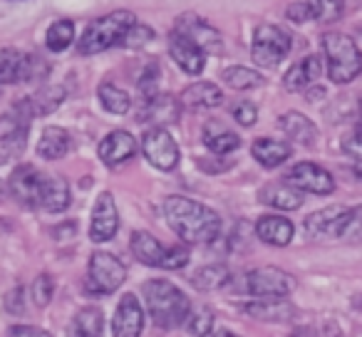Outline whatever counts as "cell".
I'll return each mask as SVG.
<instances>
[{
  "mask_svg": "<svg viewBox=\"0 0 362 337\" xmlns=\"http://www.w3.org/2000/svg\"><path fill=\"white\" fill-rule=\"evenodd\" d=\"M164 216L171 231L184 243H211L221 233V218L214 208L187 196H169L164 201Z\"/></svg>",
  "mask_w": 362,
  "mask_h": 337,
  "instance_id": "obj_1",
  "label": "cell"
},
{
  "mask_svg": "<svg viewBox=\"0 0 362 337\" xmlns=\"http://www.w3.org/2000/svg\"><path fill=\"white\" fill-rule=\"evenodd\" d=\"M141 292H144L151 320L159 330H174V327L184 325L192 315V300L187 297V292H181L174 283L164 280V278L146 280Z\"/></svg>",
  "mask_w": 362,
  "mask_h": 337,
  "instance_id": "obj_2",
  "label": "cell"
},
{
  "mask_svg": "<svg viewBox=\"0 0 362 337\" xmlns=\"http://www.w3.org/2000/svg\"><path fill=\"white\" fill-rule=\"evenodd\" d=\"M134 23L136 18L129 11H115L110 16L97 18L77 40V52L80 55H97V52H105L115 45H124L127 32Z\"/></svg>",
  "mask_w": 362,
  "mask_h": 337,
  "instance_id": "obj_3",
  "label": "cell"
},
{
  "mask_svg": "<svg viewBox=\"0 0 362 337\" xmlns=\"http://www.w3.org/2000/svg\"><path fill=\"white\" fill-rule=\"evenodd\" d=\"M322 52L327 60V77L335 85H347L362 72V50L345 32L322 35Z\"/></svg>",
  "mask_w": 362,
  "mask_h": 337,
  "instance_id": "obj_4",
  "label": "cell"
},
{
  "mask_svg": "<svg viewBox=\"0 0 362 337\" xmlns=\"http://www.w3.org/2000/svg\"><path fill=\"white\" fill-rule=\"evenodd\" d=\"M127 280V271L117 256L107 251L92 253L87 266V290L92 295H112Z\"/></svg>",
  "mask_w": 362,
  "mask_h": 337,
  "instance_id": "obj_5",
  "label": "cell"
},
{
  "mask_svg": "<svg viewBox=\"0 0 362 337\" xmlns=\"http://www.w3.org/2000/svg\"><path fill=\"white\" fill-rule=\"evenodd\" d=\"M291 52V35L278 25H258L253 32L251 57L261 67H276Z\"/></svg>",
  "mask_w": 362,
  "mask_h": 337,
  "instance_id": "obj_6",
  "label": "cell"
},
{
  "mask_svg": "<svg viewBox=\"0 0 362 337\" xmlns=\"http://www.w3.org/2000/svg\"><path fill=\"white\" fill-rule=\"evenodd\" d=\"M246 290L256 295L258 300H286L296 288V278L288 276L281 268H256L246 273Z\"/></svg>",
  "mask_w": 362,
  "mask_h": 337,
  "instance_id": "obj_7",
  "label": "cell"
},
{
  "mask_svg": "<svg viewBox=\"0 0 362 337\" xmlns=\"http://www.w3.org/2000/svg\"><path fill=\"white\" fill-rule=\"evenodd\" d=\"M141 151H144L146 161L161 172H171L179 164V144L174 141V136L161 126H151L144 136H141Z\"/></svg>",
  "mask_w": 362,
  "mask_h": 337,
  "instance_id": "obj_8",
  "label": "cell"
},
{
  "mask_svg": "<svg viewBox=\"0 0 362 337\" xmlns=\"http://www.w3.org/2000/svg\"><path fill=\"white\" fill-rule=\"evenodd\" d=\"M286 184H291L293 189L305 194H315V196H327V194L335 191V179L327 169L313 164V161H300L286 174L283 179Z\"/></svg>",
  "mask_w": 362,
  "mask_h": 337,
  "instance_id": "obj_9",
  "label": "cell"
},
{
  "mask_svg": "<svg viewBox=\"0 0 362 337\" xmlns=\"http://www.w3.org/2000/svg\"><path fill=\"white\" fill-rule=\"evenodd\" d=\"M45 174L37 172L33 164H21L16 172L11 174V182H8V189H11L13 199L21 201L23 206H40L42 201V189H45Z\"/></svg>",
  "mask_w": 362,
  "mask_h": 337,
  "instance_id": "obj_10",
  "label": "cell"
},
{
  "mask_svg": "<svg viewBox=\"0 0 362 337\" xmlns=\"http://www.w3.org/2000/svg\"><path fill=\"white\" fill-rule=\"evenodd\" d=\"M117 228H119V211H117L115 196L110 191H102L92 208L90 238L95 243H107L115 238Z\"/></svg>",
  "mask_w": 362,
  "mask_h": 337,
  "instance_id": "obj_11",
  "label": "cell"
},
{
  "mask_svg": "<svg viewBox=\"0 0 362 337\" xmlns=\"http://www.w3.org/2000/svg\"><path fill=\"white\" fill-rule=\"evenodd\" d=\"M144 330V310L134 292H124L117 305L115 320H112V335L115 337H139Z\"/></svg>",
  "mask_w": 362,
  "mask_h": 337,
  "instance_id": "obj_12",
  "label": "cell"
},
{
  "mask_svg": "<svg viewBox=\"0 0 362 337\" xmlns=\"http://www.w3.org/2000/svg\"><path fill=\"white\" fill-rule=\"evenodd\" d=\"M179 35L189 37L197 47H202L204 52H218L221 50V35H218L216 28L209 25L204 18L194 16V13H184V16L176 20L174 28Z\"/></svg>",
  "mask_w": 362,
  "mask_h": 337,
  "instance_id": "obj_13",
  "label": "cell"
},
{
  "mask_svg": "<svg viewBox=\"0 0 362 337\" xmlns=\"http://www.w3.org/2000/svg\"><path fill=\"white\" fill-rule=\"evenodd\" d=\"M350 211L347 206H330L315 211L305 218V231L313 238H322V236H340L345 233V226L350 221Z\"/></svg>",
  "mask_w": 362,
  "mask_h": 337,
  "instance_id": "obj_14",
  "label": "cell"
},
{
  "mask_svg": "<svg viewBox=\"0 0 362 337\" xmlns=\"http://www.w3.org/2000/svg\"><path fill=\"white\" fill-rule=\"evenodd\" d=\"M169 55L187 75H202L204 65H206V52L194 45L189 37L179 35L176 30L169 35Z\"/></svg>",
  "mask_w": 362,
  "mask_h": 337,
  "instance_id": "obj_15",
  "label": "cell"
},
{
  "mask_svg": "<svg viewBox=\"0 0 362 337\" xmlns=\"http://www.w3.org/2000/svg\"><path fill=\"white\" fill-rule=\"evenodd\" d=\"M97 154H100V159L105 161L107 166H119L136 154V139L124 129L110 131V134L100 141Z\"/></svg>",
  "mask_w": 362,
  "mask_h": 337,
  "instance_id": "obj_16",
  "label": "cell"
},
{
  "mask_svg": "<svg viewBox=\"0 0 362 337\" xmlns=\"http://www.w3.org/2000/svg\"><path fill=\"white\" fill-rule=\"evenodd\" d=\"M179 114H181V100H176L171 95H156L154 100L144 102V110L139 112V119L164 129L166 124L179 122Z\"/></svg>",
  "mask_w": 362,
  "mask_h": 337,
  "instance_id": "obj_17",
  "label": "cell"
},
{
  "mask_svg": "<svg viewBox=\"0 0 362 337\" xmlns=\"http://www.w3.org/2000/svg\"><path fill=\"white\" fill-rule=\"evenodd\" d=\"M320 75H322L320 55H308L286 72L283 87H286L288 92H305Z\"/></svg>",
  "mask_w": 362,
  "mask_h": 337,
  "instance_id": "obj_18",
  "label": "cell"
},
{
  "mask_svg": "<svg viewBox=\"0 0 362 337\" xmlns=\"http://www.w3.org/2000/svg\"><path fill=\"white\" fill-rule=\"evenodd\" d=\"M181 107H187L192 112H202V110H214L223 102V92L218 90L214 82H194L187 90L181 92Z\"/></svg>",
  "mask_w": 362,
  "mask_h": 337,
  "instance_id": "obj_19",
  "label": "cell"
},
{
  "mask_svg": "<svg viewBox=\"0 0 362 337\" xmlns=\"http://www.w3.org/2000/svg\"><path fill=\"white\" fill-rule=\"evenodd\" d=\"M129 246H132V253H134V258L139 263H144V266L164 268V261H166V253H169V248H166L161 241H156L151 233L136 231L134 236H132Z\"/></svg>",
  "mask_w": 362,
  "mask_h": 337,
  "instance_id": "obj_20",
  "label": "cell"
},
{
  "mask_svg": "<svg viewBox=\"0 0 362 337\" xmlns=\"http://www.w3.org/2000/svg\"><path fill=\"white\" fill-rule=\"evenodd\" d=\"M293 233H296V228L286 216H263L256 223V236L268 246H288L293 241Z\"/></svg>",
  "mask_w": 362,
  "mask_h": 337,
  "instance_id": "obj_21",
  "label": "cell"
},
{
  "mask_svg": "<svg viewBox=\"0 0 362 337\" xmlns=\"http://www.w3.org/2000/svg\"><path fill=\"white\" fill-rule=\"evenodd\" d=\"M251 154L261 166H266V169H276V166H281L283 161L291 159L293 146L288 144V141H276V139H268V136H261V139L253 141Z\"/></svg>",
  "mask_w": 362,
  "mask_h": 337,
  "instance_id": "obj_22",
  "label": "cell"
},
{
  "mask_svg": "<svg viewBox=\"0 0 362 337\" xmlns=\"http://www.w3.org/2000/svg\"><path fill=\"white\" fill-rule=\"evenodd\" d=\"M202 139L211 154H231V151H236L241 146L238 134L226 129L221 122H206L202 129Z\"/></svg>",
  "mask_w": 362,
  "mask_h": 337,
  "instance_id": "obj_23",
  "label": "cell"
},
{
  "mask_svg": "<svg viewBox=\"0 0 362 337\" xmlns=\"http://www.w3.org/2000/svg\"><path fill=\"white\" fill-rule=\"evenodd\" d=\"M281 129L286 131L288 139L298 141V144H303V146H313L317 139L315 124H313L305 114H300V112H286V114L281 117Z\"/></svg>",
  "mask_w": 362,
  "mask_h": 337,
  "instance_id": "obj_24",
  "label": "cell"
},
{
  "mask_svg": "<svg viewBox=\"0 0 362 337\" xmlns=\"http://www.w3.org/2000/svg\"><path fill=\"white\" fill-rule=\"evenodd\" d=\"M261 201L273 208H281V211H296V208L303 206V194L286 182L268 184V187L261 191Z\"/></svg>",
  "mask_w": 362,
  "mask_h": 337,
  "instance_id": "obj_25",
  "label": "cell"
},
{
  "mask_svg": "<svg viewBox=\"0 0 362 337\" xmlns=\"http://www.w3.org/2000/svg\"><path fill=\"white\" fill-rule=\"evenodd\" d=\"M243 312L256 320H266V322H286L296 315V307L286 300H256L243 305Z\"/></svg>",
  "mask_w": 362,
  "mask_h": 337,
  "instance_id": "obj_26",
  "label": "cell"
},
{
  "mask_svg": "<svg viewBox=\"0 0 362 337\" xmlns=\"http://www.w3.org/2000/svg\"><path fill=\"white\" fill-rule=\"evenodd\" d=\"M70 151V134L62 126H45L37 141V154L47 161L62 159Z\"/></svg>",
  "mask_w": 362,
  "mask_h": 337,
  "instance_id": "obj_27",
  "label": "cell"
},
{
  "mask_svg": "<svg viewBox=\"0 0 362 337\" xmlns=\"http://www.w3.org/2000/svg\"><path fill=\"white\" fill-rule=\"evenodd\" d=\"M102 325L100 307H82L67 325V337H102Z\"/></svg>",
  "mask_w": 362,
  "mask_h": 337,
  "instance_id": "obj_28",
  "label": "cell"
},
{
  "mask_svg": "<svg viewBox=\"0 0 362 337\" xmlns=\"http://www.w3.org/2000/svg\"><path fill=\"white\" fill-rule=\"evenodd\" d=\"M40 206L50 213H62L70 206V184L62 177H47L45 189H42Z\"/></svg>",
  "mask_w": 362,
  "mask_h": 337,
  "instance_id": "obj_29",
  "label": "cell"
},
{
  "mask_svg": "<svg viewBox=\"0 0 362 337\" xmlns=\"http://www.w3.org/2000/svg\"><path fill=\"white\" fill-rule=\"evenodd\" d=\"M62 100H65V90L62 87H42V90H37L33 97H28V107H30L33 117H42V114H50V112H55L57 107L62 105Z\"/></svg>",
  "mask_w": 362,
  "mask_h": 337,
  "instance_id": "obj_30",
  "label": "cell"
},
{
  "mask_svg": "<svg viewBox=\"0 0 362 337\" xmlns=\"http://www.w3.org/2000/svg\"><path fill=\"white\" fill-rule=\"evenodd\" d=\"M97 97H100L102 107H105L107 112H112V114H127L132 107L129 95H127L122 87L110 85V82H102V85L97 87Z\"/></svg>",
  "mask_w": 362,
  "mask_h": 337,
  "instance_id": "obj_31",
  "label": "cell"
},
{
  "mask_svg": "<svg viewBox=\"0 0 362 337\" xmlns=\"http://www.w3.org/2000/svg\"><path fill=\"white\" fill-rule=\"evenodd\" d=\"M25 72V55L16 50H0V85L23 82Z\"/></svg>",
  "mask_w": 362,
  "mask_h": 337,
  "instance_id": "obj_32",
  "label": "cell"
},
{
  "mask_svg": "<svg viewBox=\"0 0 362 337\" xmlns=\"http://www.w3.org/2000/svg\"><path fill=\"white\" fill-rule=\"evenodd\" d=\"M221 80L226 82L228 87H233V90H253V87H261L263 85V75L256 70H251V67H226L221 75Z\"/></svg>",
  "mask_w": 362,
  "mask_h": 337,
  "instance_id": "obj_33",
  "label": "cell"
},
{
  "mask_svg": "<svg viewBox=\"0 0 362 337\" xmlns=\"http://www.w3.org/2000/svg\"><path fill=\"white\" fill-rule=\"evenodd\" d=\"M228 278H231L228 268L218 263V266H204L202 271L192 278V283L199 288V290L209 292V290H216V288H223L228 283Z\"/></svg>",
  "mask_w": 362,
  "mask_h": 337,
  "instance_id": "obj_34",
  "label": "cell"
},
{
  "mask_svg": "<svg viewBox=\"0 0 362 337\" xmlns=\"http://www.w3.org/2000/svg\"><path fill=\"white\" fill-rule=\"evenodd\" d=\"M45 42L52 52H65L75 42V25L70 20H57L47 28Z\"/></svg>",
  "mask_w": 362,
  "mask_h": 337,
  "instance_id": "obj_35",
  "label": "cell"
},
{
  "mask_svg": "<svg viewBox=\"0 0 362 337\" xmlns=\"http://www.w3.org/2000/svg\"><path fill=\"white\" fill-rule=\"evenodd\" d=\"M308 3H310L315 20H320V23H335V20H340L342 11H345L342 0H308Z\"/></svg>",
  "mask_w": 362,
  "mask_h": 337,
  "instance_id": "obj_36",
  "label": "cell"
},
{
  "mask_svg": "<svg viewBox=\"0 0 362 337\" xmlns=\"http://www.w3.org/2000/svg\"><path fill=\"white\" fill-rule=\"evenodd\" d=\"M214 330V312L209 307H199L189 315V332L194 337H206Z\"/></svg>",
  "mask_w": 362,
  "mask_h": 337,
  "instance_id": "obj_37",
  "label": "cell"
},
{
  "mask_svg": "<svg viewBox=\"0 0 362 337\" xmlns=\"http://www.w3.org/2000/svg\"><path fill=\"white\" fill-rule=\"evenodd\" d=\"M52 292H55V280H52L50 273H40L33 283V300H35L37 307L50 305Z\"/></svg>",
  "mask_w": 362,
  "mask_h": 337,
  "instance_id": "obj_38",
  "label": "cell"
},
{
  "mask_svg": "<svg viewBox=\"0 0 362 337\" xmlns=\"http://www.w3.org/2000/svg\"><path fill=\"white\" fill-rule=\"evenodd\" d=\"M156 85H159V65L149 62V65L144 67V72L139 75V92H141V97H144V102L156 97Z\"/></svg>",
  "mask_w": 362,
  "mask_h": 337,
  "instance_id": "obj_39",
  "label": "cell"
},
{
  "mask_svg": "<svg viewBox=\"0 0 362 337\" xmlns=\"http://www.w3.org/2000/svg\"><path fill=\"white\" fill-rule=\"evenodd\" d=\"M231 114L241 126H251V124H256V119H258V107L253 105V102L243 100L231 107Z\"/></svg>",
  "mask_w": 362,
  "mask_h": 337,
  "instance_id": "obj_40",
  "label": "cell"
},
{
  "mask_svg": "<svg viewBox=\"0 0 362 337\" xmlns=\"http://www.w3.org/2000/svg\"><path fill=\"white\" fill-rule=\"evenodd\" d=\"M47 75V62L42 57L25 55V72H23V82H40Z\"/></svg>",
  "mask_w": 362,
  "mask_h": 337,
  "instance_id": "obj_41",
  "label": "cell"
},
{
  "mask_svg": "<svg viewBox=\"0 0 362 337\" xmlns=\"http://www.w3.org/2000/svg\"><path fill=\"white\" fill-rule=\"evenodd\" d=\"M154 40V30L146 25H141V23H134V25L129 28V32H127L124 37V45L129 47H139V45H146V42Z\"/></svg>",
  "mask_w": 362,
  "mask_h": 337,
  "instance_id": "obj_42",
  "label": "cell"
},
{
  "mask_svg": "<svg viewBox=\"0 0 362 337\" xmlns=\"http://www.w3.org/2000/svg\"><path fill=\"white\" fill-rule=\"evenodd\" d=\"M288 20L291 23H308V20H315V16H313V8L308 0H300V3H293V6H288L286 11Z\"/></svg>",
  "mask_w": 362,
  "mask_h": 337,
  "instance_id": "obj_43",
  "label": "cell"
},
{
  "mask_svg": "<svg viewBox=\"0 0 362 337\" xmlns=\"http://www.w3.org/2000/svg\"><path fill=\"white\" fill-rule=\"evenodd\" d=\"M189 263V251L187 248H169L166 253V261H164V271H179Z\"/></svg>",
  "mask_w": 362,
  "mask_h": 337,
  "instance_id": "obj_44",
  "label": "cell"
},
{
  "mask_svg": "<svg viewBox=\"0 0 362 337\" xmlns=\"http://www.w3.org/2000/svg\"><path fill=\"white\" fill-rule=\"evenodd\" d=\"M342 238H352V241H360L362 238V206H357L350 211V221H347Z\"/></svg>",
  "mask_w": 362,
  "mask_h": 337,
  "instance_id": "obj_45",
  "label": "cell"
},
{
  "mask_svg": "<svg viewBox=\"0 0 362 337\" xmlns=\"http://www.w3.org/2000/svg\"><path fill=\"white\" fill-rule=\"evenodd\" d=\"M342 151H345L347 156H352V159L362 161V126L355 131V134H350L345 141H342Z\"/></svg>",
  "mask_w": 362,
  "mask_h": 337,
  "instance_id": "obj_46",
  "label": "cell"
},
{
  "mask_svg": "<svg viewBox=\"0 0 362 337\" xmlns=\"http://www.w3.org/2000/svg\"><path fill=\"white\" fill-rule=\"evenodd\" d=\"M8 337H52L47 330L42 327H33V325H16L8 330Z\"/></svg>",
  "mask_w": 362,
  "mask_h": 337,
  "instance_id": "obj_47",
  "label": "cell"
},
{
  "mask_svg": "<svg viewBox=\"0 0 362 337\" xmlns=\"http://www.w3.org/2000/svg\"><path fill=\"white\" fill-rule=\"evenodd\" d=\"M6 307L8 312H13V315H21L23 310H25V305H23V288H13L11 292H8V300H6Z\"/></svg>",
  "mask_w": 362,
  "mask_h": 337,
  "instance_id": "obj_48",
  "label": "cell"
},
{
  "mask_svg": "<svg viewBox=\"0 0 362 337\" xmlns=\"http://www.w3.org/2000/svg\"><path fill=\"white\" fill-rule=\"evenodd\" d=\"M214 337H241V335H236V332H231V330H218Z\"/></svg>",
  "mask_w": 362,
  "mask_h": 337,
  "instance_id": "obj_49",
  "label": "cell"
},
{
  "mask_svg": "<svg viewBox=\"0 0 362 337\" xmlns=\"http://www.w3.org/2000/svg\"><path fill=\"white\" fill-rule=\"evenodd\" d=\"M352 172H355V174H357V177H360V179H362V161H357V164H355V166H352Z\"/></svg>",
  "mask_w": 362,
  "mask_h": 337,
  "instance_id": "obj_50",
  "label": "cell"
},
{
  "mask_svg": "<svg viewBox=\"0 0 362 337\" xmlns=\"http://www.w3.org/2000/svg\"><path fill=\"white\" fill-rule=\"evenodd\" d=\"M3 194H6V187H3V182H0V199H3Z\"/></svg>",
  "mask_w": 362,
  "mask_h": 337,
  "instance_id": "obj_51",
  "label": "cell"
}]
</instances>
